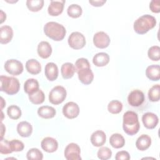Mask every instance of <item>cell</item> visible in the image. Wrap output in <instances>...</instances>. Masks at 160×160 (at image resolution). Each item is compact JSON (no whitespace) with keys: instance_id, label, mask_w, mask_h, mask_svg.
<instances>
[{"instance_id":"1","label":"cell","mask_w":160,"mask_h":160,"mask_svg":"<svg viewBox=\"0 0 160 160\" xmlns=\"http://www.w3.org/2000/svg\"><path fill=\"white\" fill-rule=\"evenodd\" d=\"M140 125L137 113L132 111H126L123 115L122 128L129 136L136 134L139 129Z\"/></svg>"},{"instance_id":"2","label":"cell","mask_w":160,"mask_h":160,"mask_svg":"<svg viewBox=\"0 0 160 160\" xmlns=\"http://www.w3.org/2000/svg\"><path fill=\"white\" fill-rule=\"evenodd\" d=\"M156 18L149 14H144L138 18L134 22V31L139 34H144L155 27Z\"/></svg>"},{"instance_id":"3","label":"cell","mask_w":160,"mask_h":160,"mask_svg":"<svg viewBox=\"0 0 160 160\" xmlns=\"http://www.w3.org/2000/svg\"><path fill=\"white\" fill-rule=\"evenodd\" d=\"M44 32L48 37L56 41L62 40L66 33V29L62 24L54 21L48 22L44 25Z\"/></svg>"},{"instance_id":"4","label":"cell","mask_w":160,"mask_h":160,"mask_svg":"<svg viewBox=\"0 0 160 160\" xmlns=\"http://www.w3.org/2000/svg\"><path fill=\"white\" fill-rule=\"evenodd\" d=\"M0 90L9 95H13L18 92L20 89L19 80L14 77L1 76Z\"/></svg>"},{"instance_id":"5","label":"cell","mask_w":160,"mask_h":160,"mask_svg":"<svg viewBox=\"0 0 160 160\" xmlns=\"http://www.w3.org/2000/svg\"><path fill=\"white\" fill-rule=\"evenodd\" d=\"M66 94V90L63 86H56L49 92V101L52 104H59L65 100Z\"/></svg>"},{"instance_id":"6","label":"cell","mask_w":160,"mask_h":160,"mask_svg":"<svg viewBox=\"0 0 160 160\" xmlns=\"http://www.w3.org/2000/svg\"><path fill=\"white\" fill-rule=\"evenodd\" d=\"M69 46L74 49H80L86 45V38L84 36L79 32H72L68 39Z\"/></svg>"},{"instance_id":"7","label":"cell","mask_w":160,"mask_h":160,"mask_svg":"<svg viewBox=\"0 0 160 160\" xmlns=\"http://www.w3.org/2000/svg\"><path fill=\"white\" fill-rule=\"evenodd\" d=\"M4 69L9 74L17 76L22 72L24 68L21 62L17 59H11L5 62Z\"/></svg>"},{"instance_id":"8","label":"cell","mask_w":160,"mask_h":160,"mask_svg":"<svg viewBox=\"0 0 160 160\" xmlns=\"http://www.w3.org/2000/svg\"><path fill=\"white\" fill-rule=\"evenodd\" d=\"M64 157L67 160H81V149L79 146L74 142L67 145L64 149Z\"/></svg>"},{"instance_id":"9","label":"cell","mask_w":160,"mask_h":160,"mask_svg":"<svg viewBox=\"0 0 160 160\" xmlns=\"http://www.w3.org/2000/svg\"><path fill=\"white\" fill-rule=\"evenodd\" d=\"M144 99L145 98L144 93L139 89H134L132 91L128 97L129 104L133 107H138L141 106L144 102Z\"/></svg>"},{"instance_id":"10","label":"cell","mask_w":160,"mask_h":160,"mask_svg":"<svg viewBox=\"0 0 160 160\" xmlns=\"http://www.w3.org/2000/svg\"><path fill=\"white\" fill-rule=\"evenodd\" d=\"M93 43L96 47L100 49H104L109 45L110 38L106 32L99 31L94 35Z\"/></svg>"},{"instance_id":"11","label":"cell","mask_w":160,"mask_h":160,"mask_svg":"<svg viewBox=\"0 0 160 160\" xmlns=\"http://www.w3.org/2000/svg\"><path fill=\"white\" fill-rule=\"evenodd\" d=\"M62 113L68 119H74L79 114V106L74 102H68L62 108Z\"/></svg>"},{"instance_id":"12","label":"cell","mask_w":160,"mask_h":160,"mask_svg":"<svg viewBox=\"0 0 160 160\" xmlns=\"http://www.w3.org/2000/svg\"><path fill=\"white\" fill-rule=\"evenodd\" d=\"M78 78L81 83L88 85L92 82L94 79V74L91 69V68L87 67L80 69L77 71Z\"/></svg>"},{"instance_id":"13","label":"cell","mask_w":160,"mask_h":160,"mask_svg":"<svg viewBox=\"0 0 160 160\" xmlns=\"http://www.w3.org/2000/svg\"><path fill=\"white\" fill-rule=\"evenodd\" d=\"M142 121L145 128L149 129H154L158 124L159 119L154 113L148 112L142 115Z\"/></svg>"},{"instance_id":"14","label":"cell","mask_w":160,"mask_h":160,"mask_svg":"<svg viewBox=\"0 0 160 160\" xmlns=\"http://www.w3.org/2000/svg\"><path fill=\"white\" fill-rule=\"evenodd\" d=\"M41 146L44 151L51 153L55 152L58 149V142L53 138L46 137L42 140Z\"/></svg>"},{"instance_id":"15","label":"cell","mask_w":160,"mask_h":160,"mask_svg":"<svg viewBox=\"0 0 160 160\" xmlns=\"http://www.w3.org/2000/svg\"><path fill=\"white\" fill-rule=\"evenodd\" d=\"M65 1H51L48 8V12L52 16H57L62 13Z\"/></svg>"},{"instance_id":"16","label":"cell","mask_w":160,"mask_h":160,"mask_svg":"<svg viewBox=\"0 0 160 160\" xmlns=\"http://www.w3.org/2000/svg\"><path fill=\"white\" fill-rule=\"evenodd\" d=\"M90 140L93 146L96 147H100L106 142V135L104 131L98 130L91 134Z\"/></svg>"},{"instance_id":"17","label":"cell","mask_w":160,"mask_h":160,"mask_svg":"<svg viewBox=\"0 0 160 160\" xmlns=\"http://www.w3.org/2000/svg\"><path fill=\"white\" fill-rule=\"evenodd\" d=\"M58 68L54 62H48L44 69V74L47 79L50 81H53L58 78Z\"/></svg>"},{"instance_id":"18","label":"cell","mask_w":160,"mask_h":160,"mask_svg":"<svg viewBox=\"0 0 160 160\" xmlns=\"http://www.w3.org/2000/svg\"><path fill=\"white\" fill-rule=\"evenodd\" d=\"M13 37V30L9 26H2L0 28V42L7 44L9 42Z\"/></svg>"},{"instance_id":"19","label":"cell","mask_w":160,"mask_h":160,"mask_svg":"<svg viewBox=\"0 0 160 160\" xmlns=\"http://www.w3.org/2000/svg\"><path fill=\"white\" fill-rule=\"evenodd\" d=\"M37 51L41 58L46 59L48 58L52 53V47L48 42L41 41L38 46Z\"/></svg>"},{"instance_id":"20","label":"cell","mask_w":160,"mask_h":160,"mask_svg":"<svg viewBox=\"0 0 160 160\" xmlns=\"http://www.w3.org/2000/svg\"><path fill=\"white\" fill-rule=\"evenodd\" d=\"M17 131L18 134L23 137L27 138L31 135L32 132V125L27 121H21L17 126Z\"/></svg>"},{"instance_id":"21","label":"cell","mask_w":160,"mask_h":160,"mask_svg":"<svg viewBox=\"0 0 160 160\" xmlns=\"http://www.w3.org/2000/svg\"><path fill=\"white\" fill-rule=\"evenodd\" d=\"M146 75L151 81H157L160 79V67L158 64H152L147 67Z\"/></svg>"},{"instance_id":"22","label":"cell","mask_w":160,"mask_h":160,"mask_svg":"<svg viewBox=\"0 0 160 160\" xmlns=\"http://www.w3.org/2000/svg\"><path fill=\"white\" fill-rule=\"evenodd\" d=\"M109 62V56L108 54L101 52L96 54L92 59L93 64L98 67L106 66Z\"/></svg>"},{"instance_id":"23","label":"cell","mask_w":160,"mask_h":160,"mask_svg":"<svg viewBox=\"0 0 160 160\" xmlns=\"http://www.w3.org/2000/svg\"><path fill=\"white\" fill-rule=\"evenodd\" d=\"M151 144V138L147 134L141 135L136 142V148L141 151L148 149Z\"/></svg>"},{"instance_id":"24","label":"cell","mask_w":160,"mask_h":160,"mask_svg":"<svg viewBox=\"0 0 160 160\" xmlns=\"http://www.w3.org/2000/svg\"><path fill=\"white\" fill-rule=\"evenodd\" d=\"M26 68L28 72L31 74H38L41 71V65L40 62L34 59H31L26 61Z\"/></svg>"},{"instance_id":"25","label":"cell","mask_w":160,"mask_h":160,"mask_svg":"<svg viewBox=\"0 0 160 160\" xmlns=\"http://www.w3.org/2000/svg\"><path fill=\"white\" fill-rule=\"evenodd\" d=\"M38 115L44 119H50L55 116L56 111L53 107L49 106H42L38 109Z\"/></svg>"},{"instance_id":"26","label":"cell","mask_w":160,"mask_h":160,"mask_svg":"<svg viewBox=\"0 0 160 160\" xmlns=\"http://www.w3.org/2000/svg\"><path fill=\"white\" fill-rule=\"evenodd\" d=\"M76 71L75 66L71 62L64 63L61 68V75L64 79H70L73 76Z\"/></svg>"},{"instance_id":"27","label":"cell","mask_w":160,"mask_h":160,"mask_svg":"<svg viewBox=\"0 0 160 160\" xmlns=\"http://www.w3.org/2000/svg\"><path fill=\"white\" fill-rule=\"evenodd\" d=\"M109 143L114 148L119 149L124 146L125 139L121 134L119 133H114L109 138Z\"/></svg>"},{"instance_id":"28","label":"cell","mask_w":160,"mask_h":160,"mask_svg":"<svg viewBox=\"0 0 160 160\" xmlns=\"http://www.w3.org/2000/svg\"><path fill=\"white\" fill-rule=\"evenodd\" d=\"M38 81L33 78H29L27 79L24 84V92L28 94H32L39 89Z\"/></svg>"},{"instance_id":"29","label":"cell","mask_w":160,"mask_h":160,"mask_svg":"<svg viewBox=\"0 0 160 160\" xmlns=\"http://www.w3.org/2000/svg\"><path fill=\"white\" fill-rule=\"evenodd\" d=\"M28 95L29 101L34 104H40L45 100V95L43 91L39 89L34 92Z\"/></svg>"},{"instance_id":"30","label":"cell","mask_w":160,"mask_h":160,"mask_svg":"<svg viewBox=\"0 0 160 160\" xmlns=\"http://www.w3.org/2000/svg\"><path fill=\"white\" fill-rule=\"evenodd\" d=\"M82 12L81 7L77 4H72L69 6L67 9V13L69 16L72 18H78L81 16Z\"/></svg>"},{"instance_id":"31","label":"cell","mask_w":160,"mask_h":160,"mask_svg":"<svg viewBox=\"0 0 160 160\" xmlns=\"http://www.w3.org/2000/svg\"><path fill=\"white\" fill-rule=\"evenodd\" d=\"M160 86L155 84L152 86L148 91L149 99L152 102L159 101L160 98Z\"/></svg>"},{"instance_id":"32","label":"cell","mask_w":160,"mask_h":160,"mask_svg":"<svg viewBox=\"0 0 160 160\" xmlns=\"http://www.w3.org/2000/svg\"><path fill=\"white\" fill-rule=\"evenodd\" d=\"M122 109V104L118 100H112L110 101L108 105V110L111 114H118Z\"/></svg>"},{"instance_id":"33","label":"cell","mask_w":160,"mask_h":160,"mask_svg":"<svg viewBox=\"0 0 160 160\" xmlns=\"http://www.w3.org/2000/svg\"><path fill=\"white\" fill-rule=\"evenodd\" d=\"M44 5L43 0H28L26 6L32 12H37L41 9Z\"/></svg>"},{"instance_id":"34","label":"cell","mask_w":160,"mask_h":160,"mask_svg":"<svg viewBox=\"0 0 160 160\" xmlns=\"http://www.w3.org/2000/svg\"><path fill=\"white\" fill-rule=\"evenodd\" d=\"M7 114L12 119H18L21 116V110L16 105H11L7 109Z\"/></svg>"},{"instance_id":"35","label":"cell","mask_w":160,"mask_h":160,"mask_svg":"<svg viewBox=\"0 0 160 160\" xmlns=\"http://www.w3.org/2000/svg\"><path fill=\"white\" fill-rule=\"evenodd\" d=\"M26 158L28 160H41L43 159V154L38 149L31 148L28 151Z\"/></svg>"},{"instance_id":"36","label":"cell","mask_w":160,"mask_h":160,"mask_svg":"<svg viewBox=\"0 0 160 160\" xmlns=\"http://www.w3.org/2000/svg\"><path fill=\"white\" fill-rule=\"evenodd\" d=\"M149 58L152 61H158L160 59V48L158 46H153L149 48L148 51Z\"/></svg>"},{"instance_id":"37","label":"cell","mask_w":160,"mask_h":160,"mask_svg":"<svg viewBox=\"0 0 160 160\" xmlns=\"http://www.w3.org/2000/svg\"><path fill=\"white\" fill-rule=\"evenodd\" d=\"M97 155L99 159L101 160H107L111 158L112 151L108 147H102L98 150Z\"/></svg>"},{"instance_id":"38","label":"cell","mask_w":160,"mask_h":160,"mask_svg":"<svg viewBox=\"0 0 160 160\" xmlns=\"http://www.w3.org/2000/svg\"><path fill=\"white\" fill-rule=\"evenodd\" d=\"M0 152L1 154H11L12 152L11 147L9 141H8L7 139H4L3 138L1 139L0 141Z\"/></svg>"},{"instance_id":"39","label":"cell","mask_w":160,"mask_h":160,"mask_svg":"<svg viewBox=\"0 0 160 160\" xmlns=\"http://www.w3.org/2000/svg\"><path fill=\"white\" fill-rule=\"evenodd\" d=\"M10 147L12 150V151L15 152H19L23 150L24 148V145L23 142L18 139H12L11 141H9Z\"/></svg>"},{"instance_id":"40","label":"cell","mask_w":160,"mask_h":160,"mask_svg":"<svg viewBox=\"0 0 160 160\" xmlns=\"http://www.w3.org/2000/svg\"><path fill=\"white\" fill-rule=\"evenodd\" d=\"M91 68L90 64L88 61V60L86 58H79L76 60V62H75V69H76V71H77L78 70L82 69V68Z\"/></svg>"},{"instance_id":"41","label":"cell","mask_w":160,"mask_h":160,"mask_svg":"<svg viewBox=\"0 0 160 160\" xmlns=\"http://www.w3.org/2000/svg\"><path fill=\"white\" fill-rule=\"evenodd\" d=\"M149 8L152 12L158 13L160 12V1L152 0L149 4Z\"/></svg>"},{"instance_id":"42","label":"cell","mask_w":160,"mask_h":160,"mask_svg":"<svg viewBox=\"0 0 160 160\" xmlns=\"http://www.w3.org/2000/svg\"><path fill=\"white\" fill-rule=\"evenodd\" d=\"M115 159L116 160H129L130 159V155L126 151H121L116 153Z\"/></svg>"},{"instance_id":"43","label":"cell","mask_w":160,"mask_h":160,"mask_svg":"<svg viewBox=\"0 0 160 160\" xmlns=\"http://www.w3.org/2000/svg\"><path fill=\"white\" fill-rule=\"evenodd\" d=\"M106 2V0H95V1H89V2L93 6L99 7L102 6Z\"/></svg>"},{"instance_id":"44","label":"cell","mask_w":160,"mask_h":160,"mask_svg":"<svg viewBox=\"0 0 160 160\" xmlns=\"http://www.w3.org/2000/svg\"><path fill=\"white\" fill-rule=\"evenodd\" d=\"M1 23H2L3 21L4 20H6V13H4L2 10H1Z\"/></svg>"},{"instance_id":"45","label":"cell","mask_w":160,"mask_h":160,"mask_svg":"<svg viewBox=\"0 0 160 160\" xmlns=\"http://www.w3.org/2000/svg\"><path fill=\"white\" fill-rule=\"evenodd\" d=\"M1 130H2L1 131V138H3V134H4V131H6V128H5V127H4V126L2 123H1Z\"/></svg>"}]
</instances>
